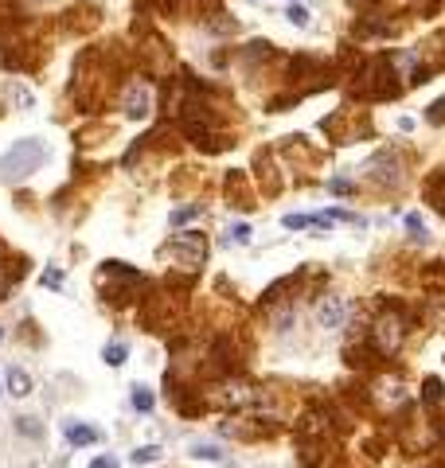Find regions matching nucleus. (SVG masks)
<instances>
[{
	"mask_svg": "<svg viewBox=\"0 0 445 468\" xmlns=\"http://www.w3.org/2000/svg\"><path fill=\"white\" fill-rule=\"evenodd\" d=\"M98 292L110 300L113 308H129L133 300L145 297V273L126 262H106L98 270Z\"/></svg>",
	"mask_w": 445,
	"mask_h": 468,
	"instance_id": "f257e3e1",
	"label": "nucleus"
},
{
	"mask_svg": "<svg viewBox=\"0 0 445 468\" xmlns=\"http://www.w3.org/2000/svg\"><path fill=\"white\" fill-rule=\"evenodd\" d=\"M44 285H47V289H59V285H63V273H59V270H47V273H44Z\"/></svg>",
	"mask_w": 445,
	"mask_h": 468,
	"instance_id": "5701e85b",
	"label": "nucleus"
},
{
	"mask_svg": "<svg viewBox=\"0 0 445 468\" xmlns=\"http://www.w3.org/2000/svg\"><path fill=\"white\" fill-rule=\"evenodd\" d=\"M90 468H118L113 457H98V461H90Z\"/></svg>",
	"mask_w": 445,
	"mask_h": 468,
	"instance_id": "b1692460",
	"label": "nucleus"
},
{
	"mask_svg": "<svg viewBox=\"0 0 445 468\" xmlns=\"http://www.w3.org/2000/svg\"><path fill=\"white\" fill-rule=\"evenodd\" d=\"M348 316H352V305L344 297H336V292H324V297L317 300V328L340 332L344 324H348Z\"/></svg>",
	"mask_w": 445,
	"mask_h": 468,
	"instance_id": "0eeeda50",
	"label": "nucleus"
},
{
	"mask_svg": "<svg viewBox=\"0 0 445 468\" xmlns=\"http://www.w3.org/2000/svg\"><path fill=\"white\" fill-rule=\"evenodd\" d=\"M371 402H375L379 414H387V417H391L394 410H406L410 395H406V387H402L399 379L383 375V379H375V382H371Z\"/></svg>",
	"mask_w": 445,
	"mask_h": 468,
	"instance_id": "423d86ee",
	"label": "nucleus"
},
{
	"mask_svg": "<svg viewBox=\"0 0 445 468\" xmlns=\"http://www.w3.org/2000/svg\"><path fill=\"white\" fill-rule=\"evenodd\" d=\"M156 457H160V449H156V445H145V449H137V453L129 457V461H133V464H153Z\"/></svg>",
	"mask_w": 445,
	"mask_h": 468,
	"instance_id": "f3484780",
	"label": "nucleus"
},
{
	"mask_svg": "<svg viewBox=\"0 0 445 468\" xmlns=\"http://www.w3.org/2000/svg\"><path fill=\"white\" fill-rule=\"evenodd\" d=\"M203 211V203H192V207H180V211H172V227H180V223L195 219V215Z\"/></svg>",
	"mask_w": 445,
	"mask_h": 468,
	"instance_id": "dca6fc26",
	"label": "nucleus"
},
{
	"mask_svg": "<svg viewBox=\"0 0 445 468\" xmlns=\"http://www.w3.org/2000/svg\"><path fill=\"white\" fill-rule=\"evenodd\" d=\"M121 110H126V117H133V121L148 117V110H153V94H148L145 82H129L126 98H121Z\"/></svg>",
	"mask_w": 445,
	"mask_h": 468,
	"instance_id": "6e6552de",
	"label": "nucleus"
},
{
	"mask_svg": "<svg viewBox=\"0 0 445 468\" xmlns=\"http://www.w3.org/2000/svg\"><path fill=\"white\" fill-rule=\"evenodd\" d=\"M0 340H4V332H0Z\"/></svg>",
	"mask_w": 445,
	"mask_h": 468,
	"instance_id": "393cba45",
	"label": "nucleus"
},
{
	"mask_svg": "<svg viewBox=\"0 0 445 468\" xmlns=\"http://www.w3.org/2000/svg\"><path fill=\"white\" fill-rule=\"evenodd\" d=\"M426 199H430V203L438 207V215L445 219V172L430 176V183H426Z\"/></svg>",
	"mask_w": 445,
	"mask_h": 468,
	"instance_id": "9b49d317",
	"label": "nucleus"
},
{
	"mask_svg": "<svg viewBox=\"0 0 445 468\" xmlns=\"http://www.w3.org/2000/svg\"><path fill=\"white\" fill-rule=\"evenodd\" d=\"M126 355H129L126 344H106V351H102V359H106L110 367H121V363H126Z\"/></svg>",
	"mask_w": 445,
	"mask_h": 468,
	"instance_id": "2eb2a0df",
	"label": "nucleus"
},
{
	"mask_svg": "<svg viewBox=\"0 0 445 468\" xmlns=\"http://www.w3.org/2000/svg\"><path fill=\"white\" fill-rule=\"evenodd\" d=\"M364 176L375 183V188H399L402 183V161L391 153V148H383V153H375L364 164Z\"/></svg>",
	"mask_w": 445,
	"mask_h": 468,
	"instance_id": "39448f33",
	"label": "nucleus"
},
{
	"mask_svg": "<svg viewBox=\"0 0 445 468\" xmlns=\"http://www.w3.org/2000/svg\"><path fill=\"white\" fill-rule=\"evenodd\" d=\"M328 188H332V195H352V191H356V183H352V180H340V176H336Z\"/></svg>",
	"mask_w": 445,
	"mask_h": 468,
	"instance_id": "aec40b11",
	"label": "nucleus"
},
{
	"mask_svg": "<svg viewBox=\"0 0 445 468\" xmlns=\"http://www.w3.org/2000/svg\"><path fill=\"white\" fill-rule=\"evenodd\" d=\"M441 468H445V464H441Z\"/></svg>",
	"mask_w": 445,
	"mask_h": 468,
	"instance_id": "a878e982",
	"label": "nucleus"
},
{
	"mask_svg": "<svg viewBox=\"0 0 445 468\" xmlns=\"http://www.w3.org/2000/svg\"><path fill=\"white\" fill-rule=\"evenodd\" d=\"M129 398H133V410H141V414H148V410H153V406H156V398H153V390H148V387H145V382H137V387H133V395H129Z\"/></svg>",
	"mask_w": 445,
	"mask_h": 468,
	"instance_id": "ddd939ff",
	"label": "nucleus"
},
{
	"mask_svg": "<svg viewBox=\"0 0 445 468\" xmlns=\"http://www.w3.org/2000/svg\"><path fill=\"white\" fill-rule=\"evenodd\" d=\"M410 324H414V320H410L402 308L383 305V312H379L375 320H371V328H367V344H371V351H375L379 359L394 355V351L402 347V340H406Z\"/></svg>",
	"mask_w": 445,
	"mask_h": 468,
	"instance_id": "f03ea898",
	"label": "nucleus"
},
{
	"mask_svg": "<svg viewBox=\"0 0 445 468\" xmlns=\"http://www.w3.org/2000/svg\"><path fill=\"white\" fill-rule=\"evenodd\" d=\"M227 195H230V199H238L235 207H246V211L254 207V195H250V188H246V180H242L238 172H230V176H227Z\"/></svg>",
	"mask_w": 445,
	"mask_h": 468,
	"instance_id": "1a4fd4ad",
	"label": "nucleus"
},
{
	"mask_svg": "<svg viewBox=\"0 0 445 468\" xmlns=\"http://www.w3.org/2000/svg\"><path fill=\"white\" fill-rule=\"evenodd\" d=\"M230 238H235L238 246H246V242H250V227H246V223H238V227L230 230Z\"/></svg>",
	"mask_w": 445,
	"mask_h": 468,
	"instance_id": "4be33fe9",
	"label": "nucleus"
},
{
	"mask_svg": "<svg viewBox=\"0 0 445 468\" xmlns=\"http://www.w3.org/2000/svg\"><path fill=\"white\" fill-rule=\"evenodd\" d=\"M98 437H102V433L90 429V425H67V441L71 445H94Z\"/></svg>",
	"mask_w": 445,
	"mask_h": 468,
	"instance_id": "f8f14e48",
	"label": "nucleus"
},
{
	"mask_svg": "<svg viewBox=\"0 0 445 468\" xmlns=\"http://www.w3.org/2000/svg\"><path fill=\"white\" fill-rule=\"evenodd\" d=\"M16 425H20V433H28V437H39V425H36V417H16Z\"/></svg>",
	"mask_w": 445,
	"mask_h": 468,
	"instance_id": "412c9836",
	"label": "nucleus"
},
{
	"mask_svg": "<svg viewBox=\"0 0 445 468\" xmlns=\"http://www.w3.org/2000/svg\"><path fill=\"white\" fill-rule=\"evenodd\" d=\"M164 258H176L184 270H200L203 258H208V234H200V230L172 234V242L164 246Z\"/></svg>",
	"mask_w": 445,
	"mask_h": 468,
	"instance_id": "20e7f679",
	"label": "nucleus"
},
{
	"mask_svg": "<svg viewBox=\"0 0 445 468\" xmlns=\"http://www.w3.org/2000/svg\"><path fill=\"white\" fill-rule=\"evenodd\" d=\"M44 161H47V148L39 145V141H20V145H12L4 156H0V183L28 180L31 172H39Z\"/></svg>",
	"mask_w": 445,
	"mask_h": 468,
	"instance_id": "7ed1b4c3",
	"label": "nucleus"
},
{
	"mask_svg": "<svg viewBox=\"0 0 445 468\" xmlns=\"http://www.w3.org/2000/svg\"><path fill=\"white\" fill-rule=\"evenodd\" d=\"M192 457H200V461H222V449L208 445V441H192Z\"/></svg>",
	"mask_w": 445,
	"mask_h": 468,
	"instance_id": "4468645a",
	"label": "nucleus"
},
{
	"mask_svg": "<svg viewBox=\"0 0 445 468\" xmlns=\"http://www.w3.org/2000/svg\"><path fill=\"white\" fill-rule=\"evenodd\" d=\"M426 121H430V125H445V94L430 106V110H426Z\"/></svg>",
	"mask_w": 445,
	"mask_h": 468,
	"instance_id": "a211bd4d",
	"label": "nucleus"
},
{
	"mask_svg": "<svg viewBox=\"0 0 445 468\" xmlns=\"http://www.w3.org/2000/svg\"><path fill=\"white\" fill-rule=\"evenodd\" d=\"M290 24H293V28H309V8H305V4H293V8H290Z\"/></svg>",
	"mask_w": 445,
	"mask_h": 468,
	"instance_id": "6ab92c4d",
	"label": "nucleus"
},
{
	"mask_svg": "<svg viewBox=\"0 0 445 468\" xmlns=\"http://www.w3.org/2000/svg\"><path fill=\"white\" fill-rule=\"evenodd\" d=\"M4 382H8V390H12L16 398H24V395H31V375L28 371H20V367H8V375H4Z\"/></svg>",
	"mask_w": 445,
	"mask_h": 468,
	"instance_id": "9d476101",
	"label": "nucleus"
}]
</instances>
